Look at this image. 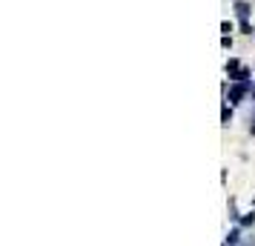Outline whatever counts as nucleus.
<instances>
[{
	"label": "nucleus",
	"instance_id": "nucleus-2",
	"mask_svg": "<svg viewBox=\"0 0 255 246\" xmlns=\"http://www.w3.org/2000/svg\"><path fill=\"white\" fill-rule=\"evenodd\" d=\"M241 94H244V86H235V89L230 92V100H232V103H238V97H241Z\"/></svg>",
	"mask_w": 255,
	"mask_h": 246
},
{
	"label": "nucleus",
	"instance_id": "nucleus-1",
	"mask_svg": "<svg viewBox=\"0 0 255 246\" xmlns=\"http://www.w3.org/2000/svg\"><path fill=\"white\" fill-rule=\"evenodd\" d=\"M235 12H238V17H247L250 14V6L247 3H235Z\"/></svg>",
	"mask_w": 255,
	"mask_h": 246
}]
</instances>
